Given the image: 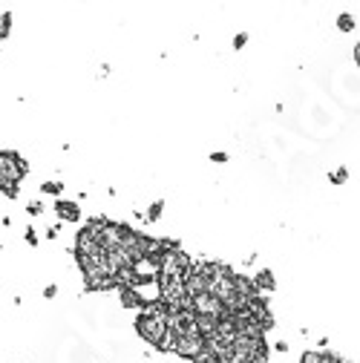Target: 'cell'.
Returning <instances> with one entry per match:
<instances>
[{
  "label": "cell",
  "mask_w": 360,
  "mask_h": 363,
  "mask_svg": "<svg viewBox=\"0 0 360 363\" xmlns=\"http://www.w3.org/2000/svg\"><path fill=\"white\" fill-rule=\"evenodd\" d=\"M26 176V162L18 156V153L6 150L0 153V190L9 196V199H15L18 196V182Z\"/></svg>",
  "instance_id": "1"
},
{
  "label": "cell",
  "mask_w": 360,
  "mask_h": 363,
  "mask_svg": "<svg viewBox=\"0 0 360 363\" xmlns=\"http://www.w3.org/2000/svg\"><path fill=\"white\" fill-rule=\"evenodd\" d=\"M173 351L185 360L196 363L205 351H208V337H202L196 328L193 331H185V334H173Z\"/></svg>",
  "instance_id": "2"
},
{
  "label": "cell",
  "mask_w": 360,
  "mask_h": 363,
  "mask_svg": "<svg viewBox=\"0 0 360 363\" xmlns=\"http://www.w3.org/2000/svg\"><path fill=\"white\" fill-rule=\"evenodd\" d=\"M121 305L124 308H150V300L139 291V288H121Z\"/></svg>",
  "instance_id": "3"
},
{
  "label": "cell",
  "mask_w": 360,
  "mask_h": 363,
  "mask_svg": "<svg viewBox=\"0 0 360 363\" xmlns=\"http://www.w3.org/2000/svg\"><path fill=\"white\" fill-rule=\"evenodd\" d=\"M55 213H58L64 222H78V219H81V208H78L75 202H67V199L55 202Z\"/></svg>",
  "instance_id": "4"
},
{
  "label": "cell",
  "mask_w": 360,
  "mask_h": 363,
  "mask_svg": "<svg viewBox=\"0 0 360 363\" xmlns=\"http://www.w3.org/2000/svg\"><path fill=\"white\" fill-rule=\"evenodd\" d=\"M254 285H256V291H274V288H277V280H274V274L268 268H262L254 277Z\"/></svg>",
  "instance_id": "5"
},
{
  "label": "cell",
  "mask_w": 360,
  "mask_h": 363,
  "mask_svg": "<svg viewBox=\"0 0 360 363\" xmlns=\"http://www.w3.org/2000/svg\"><path fill=\"white\" fill-rule=\"evenodd\" d=\"M118 288L113 277H87V291H110Z\"/></svg>",
  "instance_id": "6"
},
{
  "label": "cell",
  "mask_w": 360,
  "mask_h": 363,
  "mask_svg": "<svg viewBox=\"0 0 360 363\" xmlns=\"http://www.w3.org/2000/svg\"><path fill=\"white\" fill-rule=\"evenodd\" d=\"M245 363H268V346H259V349H254L251 354H248V360Z\"/></svg>",
  "instance_id": "7"
},
{
  "label": "cell",
  "mask_w": 360,
  "mask_h": 363,
  "mask_svg": "<svg viewBox=\"0 0 360 363\" xmlns=\"http://www.w3.org/2000/svg\"><path fill=\"white\" fill-rule=\"evenodd\" d=\"M337 29H340V32H351V29H354V18L343 12L340 18H337Z\"/></svg>",
  "instance_id": "8"
},
{
  "label": "cell",
  "mask_w": 360,
  "mask_h": 363,
  "mask_svg": "<svg viewBox=\"0 0 360 363\" xmlns=\"http://www.w3.org/2000/svg\"><path fill=\"white\" fill-rule=\"evenodd\" d=\"M9 26H12V15H9V12H0V41L9 35Z\"/></svg>",
  "instance_id": "9"
},
{
  "label": "cell",
  "mask_w": 360,
  "mask_h": 363,
  "mask_svg": "<svg viewBox=\"0 0 360 363\" xmlns=\"http://www.w3.org/2000/svg\"><path fill=\"white\" fill-rule=\"evenodd\" d=\"M300 363H325V354L323 351H305L300 357Z\"/></svg>",
  "instance_id": "10"
},
{
  "label": "cell",
  "mask_w": 360,
  "mask_h": 363,
  "mask_svg": "<svg viewBox=\"0 0 360 363\" xmlns=\"http://www.w3.org/2000/svg\"><path fill=\"white\" fill-rule=\"evenodd\" d=\"M162 211H164V202H153L150 211H147V222H156V219L162 216Z\"/></svg>",
  "instance_id": "11"
},
{
  "label": "cell",
  "mask_w": 360,
  "mask_h": 363,
  "mask_svg": "<svg viewBox=\"0 0 360 363\" xmlns=\"http://www.w3.org/2000/svg\"><path fill=\"white\" fill-rule=\"evenodd\" d=\"M328 179H331V182H334V185H343V182H346V179H348L346 167H340V170H334V173L328 176Z\"/></svg>",
  "instance_id": "12"
},
{
  "label": "cell",
  "mask_w": 360,
  "mask_h": 363,
  "mask_svg": "<svg viewBox=\"0 0 360 363\" xmlns=\"http://www.w3.org/2000/svg\"><path fill=\"white\" fill-rule=\"evenodd\" d=\"M44 193H61V182H47L44 185Z\"/></svg>",
  "instance_id": "13"
},
{
  "label": "cell",
  "mask_w": 360,
  "mask_h": 363,
  "mask_svg": "<svg viewBox=\"0 0 360 363\" xmlns=\"http://www.w3.org/2000/svg\"><path fill=\"white\" fill-rule=\"evenodd\" d=\"M245 44H248V35H236L233 38V49H242Z\"/></svg>",
  "instance_id": "14"
},
{
  "label": "cell",
  "mask_w": 360,
  "mask_h": 363,
  "mask_svg": "<svg viewBox=\"0 0 360 363\" xmlns=\"http://www.w3.org/2000/svg\"><path fill=\"white\" fill-rule=\"evenodd\" d=\"M210 162H216V164H225V162H228V156H225V153H210Z\"/></svg>",
  "instance_id": "15"
},
{
  "label": "cell",
  "mask_w": 360,
  "mask_h": 363,
  "mask_svg": "<svg viewBox=\"0 0 360 363\" xmlns=\"http://www.w3.org/2000/svg\"><path fill=\"white\" fill-rule=\"evenodd\" d=\"M26 242H29V245H38V236H35L32 228H26Z\"/></svg>",
  "instance_id": "16"
},
{
  "label": "cell",
  "mask_w": 360,
  "mask_h": 363,
  "mask_svg": "<svg viewBox=\"0 0 360 363\" xmlns=\"http://www.w3.org/2000/svg\"><path fill=\"white\" fill-rule=\"evenodd\" d=\"M44 211V205H41V202H32V205H29V213H41Z\"/></svg>",
  "instance_id": "17"
},
{
  "label": "cell",
  "mask_w": 360,
  "mask_h": 363,
  "mask_svg": "<svg viewBox=\"0 0 360 363\" xmlns=\"http://www.w3.org/2000/svg\"><path fill=\"white\" fill-rule=\"evenodd\" d=\"M354 64H357V67H360V44H357V47H354Z\"/></svg>",
  "instance_id": "18"
}]
</instances>
